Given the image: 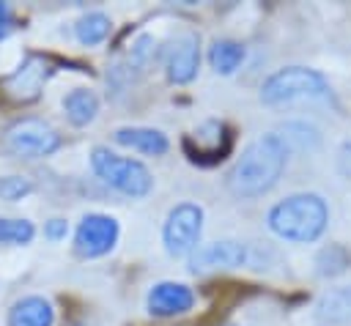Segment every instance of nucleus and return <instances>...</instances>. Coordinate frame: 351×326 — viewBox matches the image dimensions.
Returning a JSON list of instances; mask_svg holds the SVG:
<instances>
[{
  "label": "nucleus",
  "instance_id": "423d86ee",
  "mask_svg": "<svg viewBox=\"0 0 351 326\" xmlns=\"http://www.w3.org/2000/svg\"><path fill=\"white\" fill-rule=\"evenodd\" d=\"M5 145L16 156L38 159V156H49L52 151L60 148V134L55 131L52 123L41 121V118H22L8 126Z\"/></svg>",
  "mask_w": 351,
  "mask_h": 326
},
{
  "label": "nucleus",
  "instance_id": "20e7f679",
  "mask_svg": "<svg viewBox=\"0 0 351 326\" xmlns=\"http://www.w3.org/2000/svg\"><path fill=\"white\" fill-rule=\"evenodd\" d=\"M329 85L326 79L304 66H288L274 71L263 85H261V101L263 104H288L299 99H326Z\"/></svg>",
  "mask_w": 351,
  "mask_h": 326
},
{
  "label": "nucleus",
  "instance_id": "b1692460",
  "mask_svg": "<svg viewBox=\"0 0 351 326\" xmlns=\"http://www.w3.org/2000/svg\"><path fill=\"white\" fill-rule=\"evenodd\" d=\"M14 27V16H11V8L5 3H0V38H5Z\"/></svg>",
  "mask_w": 351,
  "mask_h": 326
},
{
  "label": "nucleus",
  "instance_id": "393cba45",
  "mask_svg": "<svg viewBox=\"0 0 351 326\" xmlns=\"http://www.w3.org/2000/svg\"><path fill=\"white\" fill-rule=\"evenodd\" d=\"M0 227H3V219H0ZM0 244H3V233H0Z\"/></svg>",
  "mask_w": 351,
  "mask_h": 326
},
{
  "label": "nucleus",
  "instance_id": "dca6fc26",
  "mask_svg": "<svg viewBox=\"0 0 351 326\" xmlns=\"http://www.w3.org/2000/svg\"><path fill=\"white\" fill-rule=\"evenodd\" d=\"M63 110L71 126H88L99 112V96L88 88H74L63 96Z\"/></svg>",
  "mask_w": 351,
  "mask_h": 326
},
{
  "label": "nucleus",
  "instance_id": "4be33fe9",
  "mask_svg": "<svg viewBox=\"0 0 351 326\" xmlns=\"http://www.w3.org/2000/svg\"><path fill=\"white\" fill-rule=\"evenodd\" d=\"M151 44H154V38H151V36H140V38L134 41V47H132L129 66H134V68L145 66V60H148V55H151Z\"/></svg>",
  "mask_w": 351,
  "mask_h": 326
},
{
  "label": "nucleus",
  "instance_id": "f257e3e1",
  "mask_svg": "<svg viewBox=\"0 0 351 326\" xmlns=\"http://www.w3.org/2000/svg\"><path fill=\"white\" fill-rule=\"evenodd\" d=\"M285 164H288L285 137L274 131L261 134L233 162L228 173V189L236 197H261L280 181Z\"/></svg>",
  "mask_w": 351,
  "mask_h": 326
},
{
  "label": "nucleus",
  "instance_id": "7ed1b4c3",
  "mask_svg": "<svg viewBox=\"0 0 351 326\" xmlns=\"http://www.w3.org/2000/svg\"><path fill=\"white\" fill-rule=\"evenodd\" d=\"M90 167L93 173L112 189H118L121 195H129V197H143L151 192V173L143 162L137 159H129V156H121V153H112L110 148H93L90 153Z\"/></svg>",
  "mask_w": 351,
  "mask_h": 326
},
{
  "label": "nucleus",
  "instance_id": "1a4fd4ad",
  "mask_svg": "<svg viewBox=\"0 0 351 326\" xmlns=\"http://www.w3.org/2000/svg\"><path fill=\"white\" fill-rule=\"evenodd\" d=\"M250 260V249L241 241H208L200 244L192 255H189V271L192 274H211V271H228V268H239Z\"/></svg>",
  "mask_w": 351,
  "mask_h": 326
},
{
  "label": "nucleus",
  "instance_id": "5701e85b",
  "mask_svg": "<svg viewBox=\"0 0 351 326\" xmlns=\"http://www.w3.org/2000/svg\"><path fill=\"white\" fill-rule=\"evenodd\" d=\"M66 230H69L66 219H49L47 227H44V236L52 238V241H60V238H66Z\"/></svg>",
  "mask_w": 351,
  "mask_h": 326
},
{
  "label": "nucleus",
  "instance_id": "6ab92c4d",
  "mask_svg": "<svg viewBox=\"0 0 351 326\" xmlns=\"http://www.w3.org/2000/svg\"><path fill=\"white\" fill-rule=\"evenodd\" d=\"M315 266H318V274L321 277H335V274H343L348 266H351V252L340 244H329L318 252L315 258Z\"/></svg>",
  "mask_w": 351,
  "mask_h": 326
},
{
  "label": "nucleus",
  "instance_id": "aec40b11",
  "mask_svg": "<svg viewBox=\"0 0 351 326\" xmlns=\"http://www.w3.org/2000/svg\"><path fill=\"white\" fill-rule=\"evenodd\" d=\"M0 233H3V244H30L36 227L27 219H3Z\"/></svg>",
  "mask_w": 351,
  "mask_h": 326
},
{
  "label": "nucleus",
  "instance_id": "2eb2a0df",
  "mask_svg": "<svg viewBox=\"0 0 351 326\" xmlns=\"http://www.w3.org/2000/svg\"><path fill=\"white\" fill-rule=\"evenodd\" d=\"M55 310L44 296H25L8 310V326H52Z\"/></svg>",
  "mask_w": 351,
  "mask_h": 326
},
{
  "label": "nucleus",
  "instance_id": "4468645a",
  "mask_svg": "<svg viewBox=\"0 0 351 326\" xmlns=\"http://www.w3.org/2000/svg\"><path fill=\"white\" fill-rule=\"evenodd\" d=\"M315 318L324 326H348L351 323V285L326 290L315 304Z\"/></svg>",
  "mask_w": 351,
  "mask_h": 326
},
{
  "label": "nucleus",
  "instance_id": "0eeeda50",
  "mask_svg": "<svg viewBox=\"0 0 351 326\" xmlns=\"http://www.w3.org/2000/svg\"><path fill=\"white\" fill-rule=\"evenodd\" d=\"M118 222L107 214H85L74 233V249L80 258H101L118 241Z\"/></svg>",
  "mask_w": 351,
  "mask_h": 326
},
{
  "label": "nucleus",
  "instance_id": "39448f33",
  "mask_svg": "<svg viewBox=\"0 0 351 326\" xmlns=\"http://www.w3.org/2000/svg\"><path fill=\"white\" fill-rule=\"evenodd\" d=\"M203 233V208L197 203H178L170 208L162 225V244L167 255H192L200 247Z\"/></svg>",
  "mask_w": 351,
  "mask_h": 326
},
{
  "label": "nucleus",
  "instance_id": "9b49d317",
  "mask_svg": "<svg viewBox=\"0 0 351 326\" xmlns=\"http://www.w3.org/2000/svg\"><path fill=\"white\" fill-rule=\"evenodd\" d=\"M197 66H200V44H197V36L195 33L178 36L170 44V49H167V60H165L167 79L173 85H186V82L195 79Z\"/></svg>",
  "mask_w": 351,
  "mask_h": 326
},
{
  "label": "nucleus",
  "instance_id": "f03ea898",
  "mask_svg": "<svg viewBox=\"0 0 351 326\" xmlns=\"http://www.w3.org/2000/svg\"><path fill=\"white\" fill-rule=\"evenodd\" d=\"M266 222L277 238L293 241V244H310L324 233L329 222V208L321 195L299 192V195H291L274 203Z\"/></svg>",
  "mask_w": 351,
  "mask_h": 326
},
{
  "label": "nucleus",
  "instance_id": "ddd939ff",
  "mask_svg": "<svg viewBox=\"0 0 351 326\" xmlns=\"http://www.w3.org/2000/svg\"><path fill=\"white\" fill-rule=\"evenodd\" d=\"M112 137L118 145H126L145 156H162L170 148L167 134H162L159 129H151V126H121Z\"/></svg>",
  "mask_w": 351,
  "mask_h": 326
},
{
  "label": "nucleus",
  "instance_id": "a211bd4d",
  "mask_svg": "<svg viewBox=\"0 0 351 326\" xmlns=\"http://www.w3.org/2000/svg\"><path fill=\"white\" fill-rule=\"evenodd\" d=\"M110 27H112V22H110L107 14H101V11H90V14H85V16L77 19V25H74V36H77L80 44H85V47H96V44H101V41L110 36Z\"/></svg>",
  "mask_w": 351,
  "mask_h": 326
},
{
  "label": "nucleus",
  "instance_id": "412c9836",
  "mask_svg": "<svg viewBox=\"0 0 351 326\" xmlns=\"http://www.w3.org/2000/svg\"><path fill=\"white\" fill-rule=\"evenodd\" d=\"M33 184L22 175H5L0 178V197L3 200H22L25 195H30Z\"/></svg>",
  "mask_w": 351,
  "mask_h": 326
},
{
  "label": "nucleus",
  "instance_id": "9d476101",
  "mask_svg": "<svg viewBox=\"0 0 351 326\" xmlns=\"http://www.w3.org/2000/svg\"><path fill=\"white\" fill-rule=\"evenodd\" d=\"M228 148H230V134H228V126L219 121H206L189 137H184V151L197 164L222 162Z\"/></svg>",
  "mask_w": 351,
  "mask_h": 326
},
{
  "label": "nucleus",
  "instance_id": "f8f14e48",
  "mask_svg": "<svg viewBox=\"0 0 351 326\" xmlns=\"http://www.w3.org/2000/svg\"><path fill=\"white\" fill-rule=\"evenodd\" d=\"M145 304H148V312L156 318H176V315H184L186 310H192L195 293L184 282H156L148 290Z\"/></svg>",
  "mask_w": 351,
  "mask_h": 326
},
{
  "label": "nucleus",
  "instance_id": "f3484780",
  "mask_svg": "<svg viewBox=\"0 0 351 326\" xmlns=\"http://www.w3.org/2000/svg\"><path fill=\"white\" fill-rule=\"evenodd\" d=\"M208 63L217 74H233L244 63V47L233 38H217L208 49Z\"/></svg>",
  "mask_w": 351,
  "mask_h": 326
},
{
  "label": "nucleus",
  "instance_id": "6e6552de",
  "mask_svg": "<svg viewBox=\"0 0 351 326\" xmlns=\"http://www.w3.org/2000/svg\"><path fill=\"white\" fill-rule=\"evenodd\" d=\"M52 68H49V60L44 55H27L16 71H11L5 79H3V93L14 101H36L44 90V82L49 79Z\"/></svg>",
  "mask_w": 351,
  "mask_h": 326
}]
</instances>
